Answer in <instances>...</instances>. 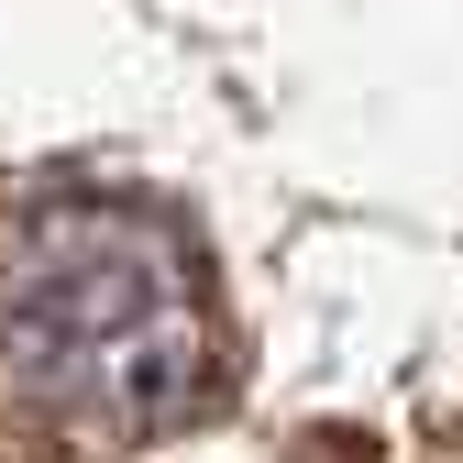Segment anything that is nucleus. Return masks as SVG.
<instances>
[{
  "mask_svg": "<svg viewBox=\"0 0 463 463\" xmlns=\"http://www.w3.org/2000/svg\"><path fill=\"white\" fill-rule=\"evenodd\" d=\"M221 320L177 221L67 188L0 232V409L44 441L122 452L210 409Z\"/></svg>",
  "mask_w": 463,
  "mask_h": 463,
  "instance_id": "1",
  "label": "nucleus"
}]
</instances>
